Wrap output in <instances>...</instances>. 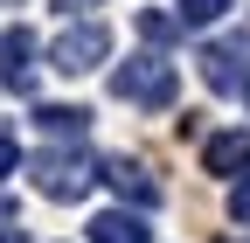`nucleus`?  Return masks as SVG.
Instances as JSON below:
<instances>
[{
	"instance_id": "7ed1b4c3",
	"label": "nucleus",
	"mask_w": 250,
	"mask_h": 243,
	"mask_svg": "<svg viewBox=\"0 0 250 243\" xmlns=\"http://www.w3.org/2000/svg\"><path fill=\"white\" fill-rule=\"evenodd\" d=\"M104 56H111V28H104V21H70V28H62V35L49 42V63H56L62 77L98 70Z\"/></svg>"
},
{
	"instance_id": "f03ea898",
	"label": "nucleus",
	"mask_w": 250,
	"mask_h": 243,
	"mask_svg": "<svg viewBox=\"0 0 250 243\" xmlns=\"http://www.w3.org/2000/svg\"><path fill=\"white\" fill-rule=\"evenodd\" d=\"M174 90H181V77H174L167 56H132V63H118V70H111V98L139 104V111H167V104H174Z\"/></svg>"
},
{
	"instance_id": "4468645a",
	"label": "nucleus",
	"mask_w": 250,
	"mask_h": 243,
	"mask_svg": "<svg viewBox=\"0 0 250 243\" xmlns=\"http://www.w3.org/2000/svg\"><path fill=\"white\" fill-rule=\"evenodd\" d=\"M14 167H21V146H14V132H0V181H7Z\"/></svg>"
},
{
	"instance_id": "0eeeda50",
	"label": "nucleus",
	"mask_w": 250,
	"mask_h": 243,
	"mask_svg": "<svg viewBox=\"0 0 250 243\" xmlns=\"http://www.w3.org/2000/svg\"><path fill=\"white\" fill-rule=\"evenodd\" d=\"M202 167L223 174V181H243V174H250V132H215V139L202 146Z\"/></svg>"
},
{
	"instance_id": "f257e3e1",
	"label": "nucleus",
	"mask_w": 250,
	"mask_h": 243,
	"mask_svg": "<svg viewBox=\"0 0 250 243\" xmlns=\"http://www.w3.org/2000/svg\"><path fill=\"white\" fill-rule=\"evenodd\" d=\"M21 167L35 181V195H49V202H83L98 188V160H90L83 146H42V153H28Z\"/></svg>"
},
{
	"instance_id": "9d476101",
	"label": "nucleus",
	"mask_w": 250,
	"mask_h": 243,
	"mask_svg": "<svg viewBox=\"0 0 250 243\" xmlns=\"http://www.w3.org/2000/svg\"><path fill=\"white\" fill-rule=\"evenodd\" d=\"M229 7H236V0H181L174 21H181V28H208V21H223Z\"/></svg>"
},
{
	"instance_id": "423d86ee",
	"label": "nucleus",
	"mask_w": 250,
	"mask_h": 243,
	"mask_svg": "<svg viewBox=\"0 0 250 243\" xmlns=\"http://www.w3.org/2000/svg\"><path fill=\"white\" fill-rule=\"evenodd\" d=\"M0 83L35 90V35L28 28H0Z\"/></svg>"
},
{
	"instance_id": "39448f33",
	"label": "nucleus",
	"mask_w": 250,
	"mask_h": 243,
	"mask_svg": "<svg viewBox=\"0 0 250 243\" xmlns=\"http://www.w3.org/2000/svg\"><path fill=\"white\" fill-rule=\"evenodd\" d=\"M98 181H111V188L125 195V208H153L160 202V181H153L132 153H111V160H98Z\"/></svg>"
},
{
	"instance_id": "6e6552de",
	"label": "nucleus",
	"mask_w": 250,
	"mask_h": 243,
	"mask_svg": "<svg viewBox=\"0 0 250 243\" xmlns=\"http://www.w3.org/2000/svg\"><path fill=\"white\" fill-rule=\"evenodd\" d=\"M35 125H42L56 146H83V132H90V111H83V104H35Z\"/></svg>"
},
{
	"instance_id": "ddd939ff",
	"label": "nucleus",
	"mask_w": 250,
	"mask_h": 243,
	"mask_svg": "<svg viewBox=\"0 0 250 243\" xmlns=\"http://www.w3.org/2000/svg\"><path fill=\"white\" fill-rule=\"evenodd\" d=\"M229 216H236V223H243V229H250V174H243V181H236V188H229Z\"/></svg>"
},
{
	"instance_id": "dca6fc26",
	"label": "nucleus",
	"mask_w": 250,
	"mask_h": 243,
	"mask_svg": "<svg viewBox=\"0 0 250 243\" xmlns=\"http://www.w3.org/2000/svg\"><path fill=\"white\" fill-rule=\"evenodd\" d=\"M0 7H21V0H0Z\"/></svg>"
},
{
	"instance_id": "9b49d317",
	"label": "nucleus",
	"mask_w": 250,
	"mask_h": 243,
	"mask_svg": "<svg viewBox=\"0 0 250 243\" xmlns=\"http://www.w3.org/2000/svg\"><path fill=\"white\" fill-rule=\"evenodd\" d=\"M139 35H146L153 49H167V42L181 35V21H174V14H160V7H146V14H139Z\"/></svg>"
},
{
	"instance_id": "f3484780",
	"label": "nucleus",
	"mask_w": 250,
	"mask_h": 243,
	"mask_svg": "<svg viewBox=\"0 0 250 243\" xmlns=\"http://www.w3.org/2000/svg\"><path fill=\"white\" fill-rule=\"evenodd\" d=\"M243 98H250V90H243Z\"/></svg>"
},
{
	"instance_id": "2eb2a0df",
	"label": "nucleus",
	"mask_w": 250,
	"mask_h": 243,
	"mask_svg": "<svg viewBox=\"0 0 250 243\" xmlns=\"http://www.w3.org/2000/svg\"><path fill=\"white\" fill-rule=\"evenodd\" d=\"M56 7H62V14H83V21H90V7H98V0H56Z\"/></svg>"
},
{
	"instance_id": "1a4fd4ad",
	"label": "nucleus",
	"mask_w": 250,
	"mask_h": 243,
	"mask_svg": "<svg viewBox=\"0 0 250 243\" xmlns=\"http://www.w3.org/2000/svg\"><path fill=\"white\" fill-rule=\"evenodd\" d=\"M90 243H146V216L139 208H104V216H90Z\"/></svg>"
},
{
	"instance_id": "f8f14e48",
	"label": "nucleus",
	"mask_w": 250,
	"mask_h": 243,
	"mask_svg": "<svg viewBox=\"0 0 250 243\" xmlns=\"http://www.w3.org/2000/svg\"><path fill=\"white\" fill-rule=\"evenodd\" d=\"M0 243H28V229H21V216H14L7 195H0Z\"/></svg>"
},
{
	"instance_id": "20e7f679",
	"label": "nucleus",
	"mask_w": 250,
	"mask_h": 243,
	"mask_svg": "<svg viewBox=\"0 0 250 243\" xmlns=\"http://www.w3.org/2000/svg\"><path fill=\"white\" fill-rule=\"evenodd\" d=\"M202 83L215 98H243L250 90V42H202Z\"/></svg>"
}]
</instances>
